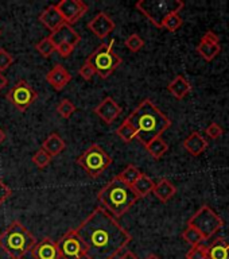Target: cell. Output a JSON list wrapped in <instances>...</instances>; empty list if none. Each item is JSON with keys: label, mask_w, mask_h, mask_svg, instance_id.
<instances>
[{"label": "cell", "mask_w": 229, "mask_h": 259, "mask_svg": "<svg viewBox=\"0 0 229 259\" xmlns=\"http://www.w3.org/2000/svg\"><path fill=\"white\" fill-rule=\"evenodd\" d=\"M84 243L88 259H113L132 242L128 231L100 205L76 228Z\"/></svg>", "instance_id": "1"}, {"label": "cell", "mask_w": 229, "mask_h": 259, "mask_svg": "<svg viewBox=\"0 0 229 259\" xmlns=\"http://www.w3.org/2000/svg\"><path fill=\"white\" fill-rule=\"evenodd\" d=\"M125 120L132 125L136 139L142 145H149L150 142L170 128L171 120L149 99H145L136 108L133 109Z\"/></svg>", "instance_id": "2"}, {"label": "cell", "mask_w": 229, "mask_h": 259, "mask_svg": "<svg viewBox=\"0 0 229 259\" xmlns=\"http://www.w3.org/2000/svg\"><path fill=\"white\" fill-rule=\"evenodd\" d=\"M97 200L100 202L101 208H104L116 219L127 213L131 209V206L139 200V197L131 186L120 181L117 177H113L97 193Z\"/></svg>", "instance_id": "3"}, {"label": "cell", "mask_w": 229, "mask_h": 259, "mask_svg": "<svg viewBox=\"0 0 229 259\" xmlns=\"http://www.w3.org/2000/svg\"><path fill=\"white\" fill-rule=\"evenodd\" d=\"M35 244V238L19 222H12L7 230L0 235V248L11 259H23V256Z\"/></svg>", "instance_id": "4"}, {"label": "cell", "mask_w": 229, "mask_h": 259, "mask_svg": "<svg viewBox=\"0 0 229 259\" xmlns=\"http://www.w3.org/2000/svg\"><path fill=\"white\" fill-rule=\"evenodd\" d=\"M135 7L155 27L162 28L165 20L173 14H179L185 3L182 0H139Z\"/></svg>", "instance_id": "5"}, {"label": "cell", "mask_w": 229, "mask_h": 259, "mask_svg": "<svg viewBox=\"0 0 229 259\" xmlns=\"http://www.w3.org/2000/svg\"><path fill=\"white\" fill-rule=\"evenodd\" d=\"M113 44L115 40L112 39L109 45H101L86 58V61L95 69L96 74H99L101 78H108L115 72V69L119 68L123 62L121 57L113 52Z\"/></svg>", "instance_id": "6"}, {"label": "cell", "mask_w": 229, "mask_h": 259, "mask_svg": "<svg viewBox=\"0 0 229 259\" xmlns=\"http://www.w3.org/2000/svg\"><path fill=\"white\" fill-rule=\"evenodd\" d=\"M77 165H80L88 176L96 178L104 173L112 165V158L105 153V150L99 145H92L85 150L81 157L77 158Z\"/></svg>", "instance_id": "7"}, {"label": "cell", "mask_w": 229, "mask_h": 259, "mask_svg": "<svg viewBox=\"0 0 229 259\" xmlns=\"http://www.w3.org/2000/svg\"><path fill=\"white\" fill-rule=\"evenodd\" d=\"M188 226L196 228L201 234L204 240H209L224 226V222L209 205H202L189 219Z\"/></svg>", "instance_id": "8"}, {"label": "cell", "mask_w": 229, "mask_h": 259, "mask_svg": "<svg viewBox=\"0 0 229 259\" xmlns=\"http://www.w3.org/2000/svg\"><path fill=\"white\" fill-rule=\"evenodd\" d=\"M7 100L15 107L18 111L24 112L30 105L36 100L38 93L34 91L31 85L26 80H19L7 93Z\"/></svg>", "instance_id": "9"}, {"label": "cell", "mask_w": 229, "mask_h": 259, "mask_svg": "<svg viewBox=\"0 0 229 259\" xmlns=\"http://www.w3.org/2000/svg\"><path fill=\"white\" fill-rule=\"evenodd\" d=\"M61 259H82L86 256V248L77 235L76 230L68 231L57 243Z\"/></svg>", "instance_id": "10"}, {"label": "cell", "mask_w": 229, "mask_h": 259, "mask_svg": "<svg viewBox=\"0 0 229 259\" xmlns=\"http://www.w3.org/2000/svg\"><path fill=\"white\" fill-rule=\"evenodd\" d=\"M56 6L64 18L65 23L69 26L80 20L88 11V6L81 0H61Z\"/></svg>", "instance_id": "11"}, {"label": "cell", "mask_w": 229, "mask_h": 259, "mask_svg": "<svg viewBox=\"0 0 229 259\" xmlns=\"http://www.w3.org/2000/svg\"><path fill=\"white\" fill-rule=\"evenodd\" d=\"M196 50L205 61H213L221 52L217 34L213 31H206L200 40V44L197 45Z\"/></svg>", "instance_id": "12"}, {"label": "cell", "mask_w": 229, "mask_h": 259, "mask_svg": "<svg viewBox=\"0 0 229 259\" xmlns=\"http://www.w3.org/2000/svg\"><path fill=\"white\" fill-rule=\"evenodd\" d=\"M115 27H116V24L112 18H109L105 12H99L88 23V28L99 39H105L115 30Z\"/></svg>", "instance_id": "13"}, {"label": "cell", "mask_w": 229, "mask_h": 259, "mask_svg": "<svg viewBox=\"0 0 229 259\" xmlns=\"http://www.w3.org/2000/svg\"><path fill=\"white\" fill-rule=\"evenodd\" d=\"M93 112L100 117L105 124H112L113 121L120 116L121 108L112 97H105L104 100L93 109Z\"/></svg>", "instance_id": "14"}, {"label": "cell", "mask_w": 229, "mask_h": 259, "mask_svg": "<svg viewBox=\"0 0 229 259\" xmlns=\"http://www.w3.org/2000/svg\"><path fill=\"white\" fill-rule=\"evenodd\" d=\"M31 255L34 259H61L57 243L50 238H43L35 243L31 248Z\"/></svg>", "instance_id": "15"}, {"label": "cell", "mask_w": 229, "mask_h": 259, "mask_svg": "<svg viewBox=\"0 0 229 259\" xmlns=\"http://www.w3.org/2000/svg\"><path fill=\"white\" fill-rule=\"evenodd\" d=\"M39 22L52 32L57 31L58 28H61L64 24H66L56 4H50L49 7H46L43 11L40 12Z\"/></svg>", "instance_id": "16"}, {"label": "cell", "mask_w": 229, "mask_h": 259, "mask_svg": "<svg viewBox=\"0 0 229 259\" xmlns=\"http://www.w3.org/2000/svg\"><path fill=\"white\" fill-rule=\"evenodd\" d=\"M46 80L53 88L56 89L57 92H60L66 87V85L72 81V74L69 73V70L65 68L62 64H57L54 68L48 73Z\"/></svg>", "instance_id": "17"}, {"label": "cell", "mask_w": 229, "mask_h": 259, "mask_svg": "<svg viewBox=\"0 0 229 259\" xmlns=\"http://www.w3.org/2000/svg\"><path fill=\"white\" fill-rule=\"evenodd\" d=\"M49 38L54 42V45L68 44L70 45V46H73V48H76L81 40L80 34H78L72 26H69V24H64V26L61 28H58L57 31L52 32V34L49 35Z\"/></svg>", "instance_id": "18"}, {"label": "cell", "mask_w": 229, "mask_h": 259, "mask_svg": "<svg viewBox=\"0 0 229 259\" xmlns=\"http://www.w3.org/2000/svg\"><path fill=\"white\" fill-rule=\"evenodd\" d=\"M184 147H185V150L190 155L198 157V155H201L208 149V141L202 137L201 134L194 131L184 141Z\"/></svg>", "instance_id": "19"}, {"label": "cell", "mask_w": 229, "mask_h": 259, "mask_svg": "<svg viewBox=\"0 0 229 259\" xmlns=\"http://www.w3.org/2000/svg\"><path fill=\"white\" fill-rule=\"evenodd\" d=\"M167 91L173 95L177 100L185 99L190 92H192V85L184 76H177L169 85H167Z\"/></svg>", "instance_id": "20"}, {"label": "cell", "mask_w": 229, "mask_h": 259, "mask_svg": "<svg viewBox=\"0 0 229 259\" xmlns=\"http://www.w3.org/2000/svg\"><path fill=\"white\" fill-rule=\"evenodd\" d=\"M153 193L155 194V197L162 202H167L170 198L174 197V194L177 193V188L173 182L169 181L167 178H162L161 181L157 182L154 186Z\"/></svg>", "instance_id": "21"}, {"label": "cell", "mask_w": 229, "mask_h": 259, "mask_svg": "<svg viewBox=\"0 0 229 259\" xmlns=\"http://www.w3.org/2000/svg\"><path fill=\"white\" fill-rule=\"evenodd\" d=\"M65 147H66L65 141L56 133L50 134L42 143V150H44L52 158L60 155L65 150Z\"/></svg>", "instance_id": "22"}, {"label": "cell", "mask_w": 229, "mask_h": 259, "mask_svg": "<svg viewBox=\"0 0 229 259\" xmlns=\"http://www.w3.org/2000/svg\"><path fill=\"white\" fill-rule=\"evenodd\" d=\"M154 186H155V182H154L147 174L142 173L136 181L131 185V188H132L133 192L136 193L138 197L142 198L146 197V196H149L150 193H153Z\"/></svg>", "instance_id": "23"}, {"label": "cell", "mask_w": 229, "mask_h": 259, "mask_svg": "<svg viewBox=\"0 0 229 259\" xmlns=\"http://www.w3.org/2000/svg\"><path fill=\"white\" fill-rule=\"evenodd\" d=\"M209 259H229V243L222 238H217L208 247Z\"/></svg>", "instance_id": "24"}, {"label": "cell", "mask_w": 229, "mask_h": 259, "mask_svg": "<svg viewBox=\"0 0 229 259\" xmlns=\"http://www.w3.org/2000/svg\"><path fill=\"white\" fill-rule=\"evenodd\" d=\"M145 147L146 150L149 151L150 155L153 158H155V159H161V158L169 151V145L162 139V137H158L155 138V139H153V141L150 142L149 145H146Z\"/></svg>", "instance_id": "25"}, {"label": "cell", "mask_w": 229, "mask_h": 259, "mask_svg": "<svg viewBox=\"0 0 229 259\" xmlns=\"http://www.w3.org/2000/svg\"><path fill=\"white\" fill-rule=\"evenodd\" d=\"M141 174H142V171L138 169L136 166L127 165L125 166V169L123 170L120 174H117L116 177L119 178L120 181L124 182V184H127L128 186H131L133 182L136 181L138 178H139V176H141Z\"/></svg>", "instance_id": "26"}, {"label": "cell", "mask_w": 229, "mask_h": 259, "mask_svg": "<svg viewBox=\"0 0 229 259\" xmlns=\"http://www.w3.org/2000/svg\"><path fill=\"white\" fill-rule=\"evenodd\" d=\"M116 135L120 138L121 141L124 142V143H129L131 141H133L135 138H136V133H135V130L131 124H129L128 121L124 120L121 123L116 130Z\"/></svg>", "instance_id": "27"}, {"label": "cell", "mask_w": 229, "mask_h": 259, "mask_svg": "<svg viewBox=\"0 0 229 259\" xmlns=\"http://www.w3.org/2000/svg\"><path fill=\"white\" fill-rule=\"evenodd\" d=\"M35 49L43 58H49V57H52V54L56 53V45H54V42H53L49 36H46L43 39H40L39 42L35 45Z\"/></svg>", "instance_id": "28"}, {"label": "cell", "mask_w": 229, "mask_h": 259, "mask_svg": "<svg viewBox=\"0 0 229 259\" xmlns=\"http://www.w3.org/2000/svg\"><path fill=\"white\" fill-rule=\"evenodd\" d=\"M182 238H184L185 242L189 243L192 247L202 244V242H204V238L201 236V234H200L196 228H193V227L190 226L186 227V230L182 232Z\"/></svg>", "instance_id": "29"}, {"label": "cell", "mask_w": 229, "mask_h": 259, "mask_svg": "<svg viewBox=\"0 0 229 259\" xmlns=\"http://www.w3.org/2000/svg\"><path fill=\"white\" fill-rule=\"evenodd\" d=\"M57 112L60 113L64 119H69L73 113L76 112V105L73 104L69 99H64V100H61L60 104L57 105Z\"/></svg>", "instance_id": "30"}, {"label": "cell", "mask_w": 229, "mask_h": 259, "mask_svg": "<svg viewBox=\"0 0 229 259\" xmlns=\"http://www.w3.org/2000/svg\"><path fill=\"white\" fill-rule=\"evenodd\" d=\"M186 259H209L208 256V246L204 244H198L193 246L186 254Z\"/></svg>", "instance_id": "31"}, {"label": "cell", "mask_w": 229, "mask_h": 259, "mask_svg": "<svg viewBox=\"0 0 229 259\" xmlns=\"http://www.w3.org/2000/svg\"><path fill=\"white\" fill-rule=\"evenodd\" d=\"M32 162H34V165L38 166L39 169H44V167L49 166V163L52 162V157H50L44 150L39 149L34 155H32Z\"/></svg>", "instance_id": "32"}, {"label": "cell", "mask_w": 229, "mask_h": 259, "mask_svg": "<svg viewBox=\"0 0 229 259\" xmlns=\"http://www.w3.org/2000/svg\"><path fill=\"white\" fill-rule=\"evenodd\" d=\"M125 46H127V49L128 50H131V52L136 53L139 52L141 49H143V46H145V40L142 39L141 36L138 35V34H131V35L125 39Z\"/></svg>", "instance_id": "33"}, {"label": "cell", "mask_w": 229, "mask_h": 259, "mask_svg": "<svg viewBox=\"0 0 229 259\" xmlns=\"http://www.w3.org/2000/svg\"><path fill=\"white\" fill-rule=\"evenodd\" d=\"M182 23H184V19L179 16V14H173V15H170L169 18L165 20L163 27L167 28L170 32H174L181 27Z\"/></svg>", "instance_id": "34"}, {"label": "cell", "mask_w": 229, "mask_h": 259, "mask_svg": "<svg viewBox=\"0 0 229 259\" xmlns=\"http://www.w3.org/2000/svg\"><path fill=\"white\" fill-rule=\"evenodd\" d=\"M14 57L6 50V49L0 48V73L7 70L12 64H14Z\"/></svg>", "instance_id": "35"}, {"label": "cell", "mask_w": 229, "mask_h": 259, "mask_svg": "<svg viewBox=\"0 0 229 259\" xmlns=\"http://www.w3.org/2000/svg\"><path fill=\"white\" fill-rule=\"evenodd\" d=\"M206 137L210 138V139H218V138L222 137L224 134V130H222L221 125H218L217 123H212L206 127L205 130Z\"/></svg>", "instance_id": "36"}, {"label": "cell", "mask_w": 229, "mask_h": 259, "mask_svg": "<svg viewBox=\"0 0 229 259\" xmlns=\"http://www.w3.org/2000/svg\"><path fill=\"white\" fill-rule=\"evenodd\" d=\"M78 73H80V76L82 77L85 81H90L93 78V76L96 74L95 69L92 68V65L89 64L88 61H85L84 65H82L80 68V70H78Z\"/></svg>", "instance_id": "37"}, {"label": "cell", "mask_w": 229, "mask_h": 259, "mask_svg": "<svg viewBox=\"0 0 229 259\" xmlns=\"http://www.w3.org/2000/svg\"><path fill=\"white\" fill-rule=\"evenodd\" d=\"M73 50H74V48L73 46H70V45L68 44H58L56 45V52L60 54L62 58H66V57H69L70 54L73 53Z\"/></svg>", "instance_id": "38"}, {"label": "cell", "mask_w": 229, "mask_h": 259, "mask_svg": "<svg viewBox=\"0 0 229 259\" xmlns=\"http://www.w3.org/2000/svg\"><path fill=\"white\" fill-rule=\"evenodd\" d=\"M11 188H8V186L4 184L3 180L0 178V205H2L6 200H8V198L11 197Z\"/></svg>", "instance_id": "39"}, {"label": "cell", "mask_w": 229, "mask_h": 259, "mask_svg": "<svg viewBox=\"0 0 229 259\" xmlns=\"http://www.w3.org/2000/svg\"><path fill=\"white\" fill-rule=\"evenodd\" d=\"M117 259H139V258H138L136 255L133 254L132 251H125L124 254L120 255Z\"/></svg>", "instance_id": "40"}, {"label": "cell", "mask_w": 229, "mask_h": 259, "mask_svg": "<svg viewBox=\"0 0 229 259\" xmlns=\"http://www.w3.org/2000/svg\"><path fill=\"white\" fill-rule=\"evenodd\" d=\"M7 84H8V80L3 76V74H2V73H0V91H2L4 87H7Z\"/></svg>", "instance_id": "41"}, {"label": "cell", "mask_w": 229, "mask_h": 259, "mask_svg": "<svg viewBox=\"0 0 229 259\" xmlns=\"http://www.w3.org/2000/svg\"><path fill=\"white\" fill-rule=\"evenodd\" d=\"M4 141H6V134H4L3 130L0 128V145H2Z\"/></svg>", "instance_id": "42"}, {"label": "cell", "mask_w": 229, "mask_h": 259, "mask_svg": "<svg viewBox=\"0 0 229 259\" xmlns=\"http://www.w3.org/2000/svg\"><path fill=\"white\" fill-rule=\"evenodd\" d=\"M145 259H161V258H159V256H158V255H155V254H149Z\"/></svg>", "instance_id": "43"}, {"label": "cell", "mask_w": 229, "mask_h": 259, "mask_svg": "<svg viewBox=\"0 0 229 259\" xmlns=\"http://www.w3.org/2000/svg\"><path fill=\"white\" fill-rule=\"evenodd\" d=\"M0 35H2V30H0Z\"/></svg>", "instance_id": "44"}]
</instances>
